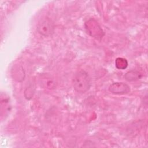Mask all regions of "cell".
<instances>
[{"instance_id": "5", "label": "cell", "mask_w": 148, "mask_h": 148, "mask_svg": "<svg viewBox=\"0 0 148 148\" xmlns=\"http://www.w3.org/2000/svg\"><path fill=\"white\" fill-rule=\"evenodd\" d=\"M40 84L42 87L45 88H53L56 86V83L51 76L45 74L42 75L39 79Z\"/></svg>"}, {"instance_id": "1", "label": "cell", "mask_w": 148, "mask_h": 148, "mask_svg": "<svg viewBox=\"0 0 148 148\" xmlns=\"http://www.w3.org/2000/svg\"><path fill=\"white\" fill-rule=\"evenodd\" d=\"M74 89L79 93L86 92L91 87V80L88 73L84 70L77 71L72 79Z\"/></svg>"}, {"instance_id": "4", "label": "cell", "mask_w": 148, "mask_h": 148, "mask_svg": "<svg viewBox=\"0 0 148 148\" xmlns=\"http://www.w3.org/2000/svg\"><path fill=\"white\" fill-rule=\"evenodd\" d=\"M109 91L114 94L122 95L130 92V87L123 82H116L110 85Z\"/></svg>"}, {"instance_id": "3", "label": "cell", "mask_w": 148, "mask_h": 148, "mask_svg": "<svg viewBox=\"0 0 148 148\" xmlns=\"http://www.w3.org/2000/svg\"><path fill=\"white\" fill-rule=\"evenodd\" d=\"M37 30L39 34L43 36H50L54 32V23L49 18H43L39 23L37 27Z\"/></svg>"}, {"instance_id": "6", "label": "cell", "mask_w": 148, "mask_h": 148, "mask_svg": "<svg viewBox=\"0 0 148 148\" xmlns=\"http://www.w3.org/2000/svg\"><path fill=\"white\" fill-rule=\"evenodd\" d=\"M142 76V75L139 72L135 70H131L126 73L124 77L128 81H135L140 79Z\"/></svg>"}, {"instance_id": "7", "label": "cell", "mask_w": 148, "mask_h": 148, "mask_svg": "<svg viewBox=\"0 0 148 148\" xmlns=\"http://www.w3.org/2000/svg\"><path fill=\"white\" fill-rule=\"evenodd\" d=\"M128 61L125 58L118 57L115 60L116 67L119 69H125L128 66Z\"/></svg>"}, {"instance_id": "2", "label": "cell", "mask_w": 148, "mask_h": 148, "mask_svg": "<svg viewBox=\"0 0 148 148\" xmlns=\"http://www.w3.org/2000/svg\"><path fill=\"white\" fill-rule=\"evenodd\" d=\"M85 27L87 33L98 40L101 39L104 35V32L102 28L97 21L93 18H90L86 22Z\"/></svg>"}]
</instances>
